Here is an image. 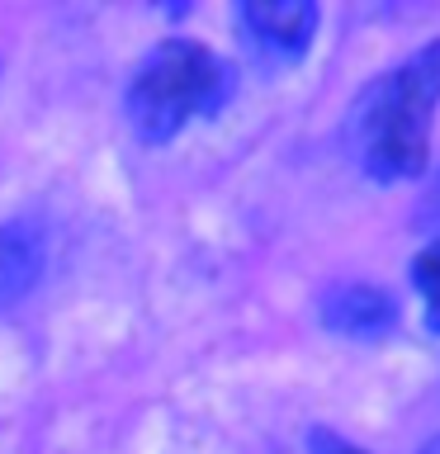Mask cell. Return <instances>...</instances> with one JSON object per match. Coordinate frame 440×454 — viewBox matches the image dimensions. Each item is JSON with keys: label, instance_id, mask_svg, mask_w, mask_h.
Listing matches in <instances>:
<instances>
[{"label": "cell", "instance_id": "cell-3", "mask_svg": "<svg viewBox=\"0 0 440 454\" xmlns=\"http://www.w3.org/2000/svg\"><path fill=\"white\" fill-rule=\"evenodd\" d=\"M318 5L312 0H247L232 10L237 38L265 71H289L308 57L318 38Z\"/></svg>", "mask_w": 440, "mask_h": 454}, {"label": "cell", "instance_id": "cell-4", "mask_svg": "<svg viewBox=\"0 0 440 454\" xmlns=\"http://www.w3.org/2000/svg\"><path fill=\"white\" fill-rule=\"evenodd\" d=\"M322 326L346 340H379L397 326V303L379 284H336L322 294Z\"/></svg>", "mask_w": 440, "mask_h": 454}, {"label": "cell", "instance_id": "cell-2", "mask_svg": "<svg viewBox=\"0 0 440 454\" xmlns=\"http://www.w3.org/2000/svg\"><path fill=\"white\" fill-rule=\"evenodd\" d=\"M232 67L213 57L204 43L166 38L138 62L123 90V114L142 142L161 147L194 119H213L232 99Z\"/></svg>", "mask_w": 440, "mask_h": 454}, {"label": "cell", "instance_id": "cell-7", "mask_svg": "<svg viewBox=\"0 0 440 454\" xmlns=\"http://www.w3.org/2000/svg\"><path fill=\"white\" fill-rule=\"evenodd\" d=\"M417 227H421V232H431V237H440V170H436L431 190H426L421 204H417Z\"/></svg>", "mask_w": 440, "mask_h": 454}, {"label": "cell", "instance_id": "cell-1", "mask_svg": "<svg viewBox=\"0 0 440 454\" xmlns=\"http://www.w3.org/2000/svg\"><path fill=\"white\" fill-rule=\"evenodd\" d=\"M440 109V38L383 71L355 95L346 142L374 184H403L431 166V123Z\"/></svg>", "mask_w": 440, "mask_h": 454}, {"label": "cell", "instance_id": "cell-6", "mask_svg": "<svg viewBox=\"0 0 440 454\" xmlns=\"http://www.w3.org/2000/svg\"><path fill=\"white\" fill-rule=\"evenodd\" d=\"M412 289L421 294V312H426V332L440 336V237H431L412 261Z\"/></svg>", "mask_w": 440, "mask_h": 454}, {"label": "cell", "instance_id": "cell-5", "mask_svg": "<svg viewBox=\"0 0 440 454\" xmlns=\"http://www.w3.org/2000/svg\"><path fill=\"white\" fill-rule=\"evenodd\" d=\"M43 275V247L20 223H0V312L14 308Z\"/></svg>", "mask_w": 440, "mask_h": 454}, {"label": "cell", "instance_id": "cell-9", "mask_svg": "<svg viewBox=\"0 0 440 454\" xmlns=\"http://www.w3.org/2000/svg\"><path fill=\"white\" fill-rule=\"evenodd\" d=\"M417 454H440V435H436V440H426V445H421Z\"/></svg>", "mask_w": 440, "mask_h": 454}, {"label": "cell", "instance_id": "cell-8", "mask_svg": "<svg viewBox=\"0 0 440 454\" xmlns=\"http://www.w3.org/2000/svg\"><path fill=\"white\" fill-rule=\"evenodd\" d=\"M308 445H312V454H369V450H360V445H350V440H341L336 431H308Z\"/></svg>", "mask_w": 440, "mask_h": 454}]
</instances>
